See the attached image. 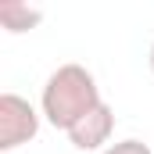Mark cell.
<instances>
[{"instance_id":"cell-3","label":"cell","mask_w":154,"mask_h":154,"mask_svg":"<svg viewBox=\"0 0 154 154\" xmlns=\"http://www.w3.org/2000/svg\"><path fill=\"white\" fill-rule=\"evenodd\" d=\"M111 133H115V111L108 108V104H100L97 111H90V115L79 122L75 129H68L65 136L72 140V147L75 151H108L111 143Z\"/></svg>"},{"instance_id":"cell-6","label":"cell","mask_w":154,"mask_h":154,"mask_svg":"<svg viewBox=\"0 0 154 154\" xmlns=\"http://www.w3.org/2000/svg\"><path fill=\"white\" fill-rule=\"evenodd\" d=\"M151 72H154V43H151Z\"/></svg>"},{"instance_id":"cell-5","label":"cell","mask_w":154,"mask_h":154,"mask_svg":"<svg viewBox=\"0 0 154 154\" xmlns=\"http://www.w3.org/2000/svg\"><path fill=\"white\" fill-rule=\"evenodd\" d=\"M100 154H154V151L143 143V140H133V136H129V140H118V143H111L108 151H100Z\"/></svg>"},{"instance_id":"cell-1","label":"cell","mask_w":154,"mask_h":154,"mask_svg":"<svg viewBox=\"0 0 154 154\" xmlns=\"http://www.w3.org/2000/svg\"><path fill=\"white\" fill-rule=\"evenodd\" d=\"M100 104H104V97H100V86H97L93 72L82 68V65H75V61L54 68L47 75V82H43V93H39L43 118L54 129H61V133L75 129L79 122L90 111H97Z\"/></svg>"},{"instance_id":"cell-2","label":"cell","mask_w":154,"mask_h":154,"mask_svg":"<svg viewBox=\"0 0 154 154\" xmlns=\"http://www.w3.org/2000/svg\"><path fill=\"white\" fill-rule=\"evenodd\" d=\"M43 111L18 93H0V151H14L39 136Z\"/></svg>"},{"instance_id":"cell-4","label":"cell","mask_w":154,"mask_h":154,"mask_svg":"<svg viewBox=\"0 0 154 154\" xmlns=\"http://www.w3.org/2000/svg\"><path fill=\"white\" fill-rule=\"evenodd\" d=\"M43 22V11L32 4H22V0H4L0 4V25L7 32H29Z\"/></svg>"}]
</instances>
